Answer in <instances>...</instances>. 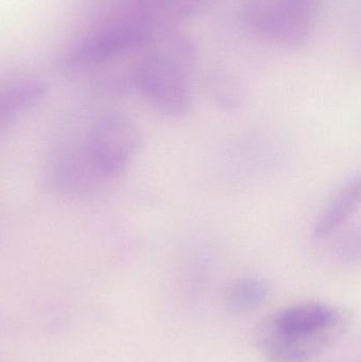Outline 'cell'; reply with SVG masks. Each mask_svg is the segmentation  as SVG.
I'll list each match as a JSON object with an SVG mask.
<instances>
[{
    "label": "cell",
    "mask_w": 361,
    "mask_h": 362,
    "mask_svg": "<svg viewBox=\"0 0 361 362\" xmlns=\"http://www.w3.org/2000/svg\"><path fill=\"white\" fill-rule=\"evenodd\" d=\"M48 91L44 81L23 78L0 88V132L40 103Z\"/></svg>",
    "instance_id": "obj_6"
},
{
    "label": "cell",
    "mask_w": 361,
    "mask_h": 362,
    "mask_svg": "<svg viewBox=\"0 0 361 362\" xmlns=\"http://www.w3.org/2000/svg\"><path fill=\"white\" fill-rule=\"evenodd\" d=\"M360 230L350 229L339 238L335 253L343 263H354L360 259Z\"/></svg>",
    "instance_id": "obj_10"
},
{
    "label": "cell",
    "mask_w": 361,
    "mask_h": 362,
    "mask_svg": "<svg viewBox=\"0 0 361 362\" xmlns=\"http://www.w3.org/2000/svg\"><path fill=\"white\" fill-rule=\"evenodd\" d=\"M347 329V318L334 306L303 302L271 315L256 334L271 362H307L334 344Z\"/></svg>",
    "instance_id": "obj_2"
},
{
    "label": "cell",
    "mask_w": 361,
    "mask_h": 362,
    "mask_svg": "<svg viewBox=\"0 0 361 362\" xmlns=\"http://www.w3.org/2000/svg\"><path fill=\"white\" fill-rule=\"evenodd\" d=\"M136 14L160 27H177L196 16L211 0H134Z\"/></svg>",
    "instance_id": "obj_8"
},
{
    "label": "cell",
    "mask_w": 361,
    "mask_h": 362,
    "mask_svg": "<svg viewBox=\"0 0 361 362\" xmlns=\"http://www.w3.org/2000/svg\"><path fill=\"white\" fill-rule=\"evenodd\" d=\"M196 48L177 27H156L141 55L131 64V89L167 116L188 112Z\"/></svg>",
    "instance_id": "obj_1"
},
{
    "label": "cell",
    "mask_w": 361,
    "mask_h": 362,
    "mask_svg": "<svg viewBox=\"0 0 361 362\" xmlns=\"http://www.w3.org/2000/svg\"><path fill=\"white\" fill-rule=\"evenodd\" d=\"M269 286L259 278H242L229 285L225 293V305L229 312L244 314L262 306L269 297Z\"/></svg>",
    "instance_id": "obj_9"
},
{
    "label": "cell",
    "mask_w": 361,
    "mask_h": 362,
    "mask_svg": "<svg viewBox=\"0 0 361 362\" xmlns=\"http://www.w3.org/2000/svg\"><path fill=\"white\" fill-rule=\"evenodd\" d=\"M157 25L135 14L87 34L72 44L61 57V67L68 72H82L141 50Z\"/></svg>",
    "instance_id": "obj_4"
},
{
    "label": "cell",
    "mask_w": 361,
    "mask_h": 362,
    "mask_svg": "<svg viewBox=\"0 0 361 362\" xmlns=\"http://www.w3.org/2000/svg\"><path fill=\"white\" fill-rule=\"evenodd\" d=\"M242 23L254 35L275 46L300 48L314 33L318 0H239Z\"/></svg>",
    "instance_id": "obj_3"
},
{
    "label": "cell",
    "mask_w": 361,
    "mask_h": 362,
    "mask_svg": "<svg viewBox=\"0 0 361 362\" xmlns=\"http://www.w3.org/2000/svg\"><path fill=\"white\" fill-rule=\"evenodd\" d=\"M139 144V133L131 121L120 115H108L91 127L84 152L100 177L112 180L126 170Z\"/></svg>",
    "instance_id": "obj_5"
},
{
    "label": "cell",
    "mask_w": 361,
    "mask_h": 362,
    "mask_svg": "<svg viewBox=\"0 0 361 362\" xmlns=\"http://www.w3.org/2000/svg\"><path fill=\"white\" fill-rule=\"evenodd\" d=\"M360 202V176L350 178L331 199L316 221L313 236L316 240L330 238L345 225Z\"/></svg>",
    "instance_id": "obj_7"
}]
</instances>
